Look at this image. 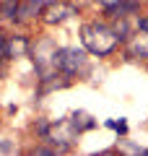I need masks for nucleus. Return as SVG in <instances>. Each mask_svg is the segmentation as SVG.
Returning a JSON list of instances; mask_svg holds the SVG:
<instances>
[{"instance_id":"12","label":"nucleus","mask_w":148,"mask_h":156,"mask_svg":"<svg viewBox=\"0 0 148 156\" xmlns=\"http://www.w3.org/2000/svg\"><path fill=\"white\" fill-rule=\"evenodd\" d=\"M5 60H8V37L0 31V76L5 70Z\"/></svg>"},{"instance_id":"2","label":"nucleus","mask_w":148,"mask_h":156,"mask_svg":"<svg viewBox=\"0 0 148 156\" xmlns=\"http://www.w3.org/2000/svg\"><path fill=\"white\" fill-rule=\"evenodd\" d=\"M88 68V55L86 50L78 47H57L55 52V70L62 78H76Z\"/></svg>"},{"instance_id":"3","label":"nucleus","mask_w":148,"mask_h":156,"mask_svg":"<svg viewBox=\"0 0 148 156\" xmlns=\"http://www.w3.org/2000/svg\"><path fill=\"white\" fill-rule=\"evenodd\" d=\"M76 135H78V128L70 122V120H57V122H52V125L47 128L44 140H52V143L65 154V151L70 148V143L76 140Z\"/></svg>"},{"instance_id":"4","label":"nucleus","mask_w":148,"mask_h":156,"mask_svg":"<svg viewBox=\"0 0 148 156\" xmlns=\"http://www.w3.org/2000/svg\"><path fill=\"white\" fill-rule=\"evenodd\" d=\"M78 13L76 5H68V3H60V0H55V3H49V5H44V23H49V26H55V23H65L68 18H73Z\"/></svg>"},{"instance_id":"15","label":"nucleus","mask_w":148,"mask_h":156,"mask_svg":"<svg viewBox=\"0 0 148 156\" xmlns=\"http://www.w3.org/2000/svg\"><path fill=\"white\" fill-rule=\"evenodd\" d=\"M96 3H99V5H101V8H104V11H112V8H115V5H120L122 0H96Z\"/></svg>"},{"instance_id":"5","label":"nucleus","mask_w":148,"mask_h":156,"mask_svg":"<svg viewBox=\"0 0 148 156\" xmlns=\"http://www.w3.org/2000/svg\"><path fill=\"white\" fill-rule=\"evenodd\" d=\"M127 55L138 57V60H148V31L138 29L130 39H127Z\"/></svg>"},{"instance_id":"16","label":"nucleus","mask_w":148,"mask_h":156,"mask_svg":"<svg viewBox=\"0 0 148 156\" xmlns=\"http://www.w3.org/2000/svg\"><path fill=\"white\" fill-rule=\"evenodd\" d=\"M138 29H140V31H148V16H138Z\"/></svg>"},{"instance_id":"17","label":"nucleus","mask_w":148,"mask_h":156,"mask_svg":"<svg viewBox=\"0 0 148 156\" xmlns=\"http://www.w3.org/2000/svg\"><path fill=\"white\" fill-rule=\"evenodd\" d=\"M34 3H39V5L44 8V5H49V3H55V0H34Z\"/></svg>"},{"instance_id":"14","label":"nucleus","mask_w":148,"mask_h":156,"mask_svg":"<svg viewBox=\"0 0 148 156\" xmlns=\"http://www.w3.org/2000/svg\"><path fill=\"white\" fill-rule=\"evenodd\" d=\"M107 125H109L112 130H117V133H127V125L122 122V120H120V122H117V120H109V122H107Z\"/></svg>"},{"instance_id":"6","label":"nucleus","mask_w":148,"mask_h":156,"mask_svg":"<svg viewBox=\"0 0 148 156\" xmlns=\"http://www.w3.org/2000/svg\"><path fill=\"white\" fill-rule=\"evenodd\" d=\"M26 55H31V42H29V37H23V34L8 37V57H26Z\"/></svg>"},{"instance_id":"11","label":"nucleus","mask_w":148,"mask_h":156,"mask_svg":"<svg viewBox=\"0 0 148 156\" xmlns=\"http://www.w3.org/2000/svg\"><path fill=\"white\" fill-rule=\"evenodd\" d=\"M70 122L78 128V133H83V130H88V128H93V125H96V122L91 120V117H88V115H83V112H76V115L70 117Z\"/></svg>"},{"instance_id":"8","label":"nucleus","mask_w":148,"mask_h":156,"mask_svg":"<svg viewBox=\"0 0 148 156\" xmlns=\"http://www.w3.org/2000/svg\"><path fill=\"white\" fill-rule=\"evenodd\" d=\"M39 13H42V5H39V3H34V0H23L21 5H18L16 21H31V18H37Z\"/></svg>"},{"instance_id":"7","label":"nucleus","mask_w":148,"mask_h":156,"mask_svg":"<svg viewBox=\"0 0 148 156\" xmlns=\"http://www.w3.org/2000/svg\"><path fill=\"white\" fill-rule=\"evenodd\" d=\"M138 11H140V5H138L135 0H122L120 5L107 11V16L109 18H132V16H138Z\"/></svg>"},{"instance_id":"10","label":"nucleus","mask_w":148,"mask_h":156,"mask_svg":"<svg viewBox=\"0 0 148 156\" xmlns=\"http://www.w3.org/2000/svg\"><path fill=\"white\" fill-rule=\"evenodd\" d=\"M18 5H21V0H5L3 5H0V18L3 21H13L18 16Z\"/></svg>"},{"instance_id":"13","label":"nucleus","mask_w":148,"mask_h":156,"mask_svg":"<svg viewBox=\"0 0 148 156\" xmlns=\"http://www.w3.org/2000/svg\"><path fill=\"white\" fill-rule=\"evenodd\" d=\"M120 148H122V151H127V154H135V156H148V151H146V148H140V146H132L130 140H120Z\"/></svg>"},{"instance_id":"1","label":"nucleus","mask_w":148,"mask_h":156,"mask_svg":"<svg viewBox=\"0 0 148 156\" xmlns=\"http://www.w3.org/2000/svg\"><path fill=\"white\" fill-rule=\"evenodd\" d=\"M81 39H83V47H86L91 55H99V57L115 52L117 44H120L117 34L112 31V26H107V23H86V26L81 29Z\"/></svg>"},{"instance_id":"9","label":"nucleus","mask_w":148,"mask_h":156,"mask_svg":"<svg viewBox=\"0 0 148 156\" xmlns=\"http://www.w3.org/2000/svg\"><path fill=\"white\" fill-rule=\"evenodd\" d=\"M112 31L117 34L120 42H127L132 37V26H130V18H112Z\"/></svg>"}]
</instances>
